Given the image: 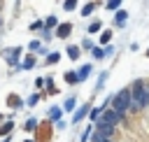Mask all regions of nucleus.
<instances>
[{"instance_id":"nucleus-1","label":"nucleus","mask_w":149,"mask_h":142,"mask_svg":"<svg viewBox=\"0 0 149 142\" xmlns=\"http://www.w3.org/2000/svg\"><path fill=\"white\" fill-rule=\"evenodd\" d=\"M130 95H133V102L137 107H144L149 105V84L144 79H135L133 86H130Z\"/></svg>"},{"instance_id":"nucleus-2","label":"nucleus","mask_w":149,"mask_h":142,"mask_svg":"<svg viewBox=\"0 0 149 142\" xmlns=\"http://www.w3.org/2000/svg\"><path fill=\"white\" fill-rule=\"evenodd\" d=\"M130 105H133V95H130V88H123V91L114 93V98H112V109H116L119 114H123V112H126Z\"/></svg>"},{"instance_id":"nucleus-3","label":"nucleus","mask_w":149,"mask_h":142,"mask_svg":"<svg viewBox=\"0 0 149 142\" xmlns=\"http://www.w3.org/2000/svg\"><path fill=\"white\" fill-rule=\"evenodd\" d=\"M121 116H123V114H119L116 109H105V112H102V116H100L98 121H102V123H107V126H112V128H114V126L121 121ZM98 121H95V123H98Z\"/></svg>"},{"instance_id":"nucleus-4","label":"nucleus","mask_w":149,"mask_h":142,"mask_svg":"<svg viewBox=\"0 0 149 142\" xmlns=\"http://www.w3.org/2000/svg\"><path fill=\"white\" fill-rule=\"evenodd\" d=\"M5 58L9 65H19V58H21V49L19 47H12V49H5ZM21 68V65H19Z\"/></svg>"},{"instance_id":"nucleus-5","label":"nucleus","mask_w":149,"mask_h":142,"mask_svg":"<svg viewBox=\"0 0 149 142\" xmlns=\"http://www.w3.org/2000/svg\"><path fill=\"white\" fill-rule=\"evenodd\" d=\"M88 114H91V107H88V105H81V107L74 112V116H72V123H79V121H81L84 116H88Z\"/></svg>"},{"instance_id":"nucleus-6","label":"nucleus","mask_w":149,"mask_h":142,"mask_svg":"<svg viewBox=\"0 0 149 142\" xmlns=\"http://www.w3.org/2000/svg\"><path fill=\"white\" fill-rule=\"evenodd\" d=\"M70 33H72V23H61L58 30H56V37H63V40H65Z\"/></svg>"},{"instance_id":"nucleus-7","label":"nucleus","mask_w":149,"mask_h":142,"mask_svg":"<svg viewBox=\"0 0 149 142\" xmlns=\"http://www.w3.org/2000/svg\"><path fill=\"white\" fill-rule=\"evenodd\" d=\"M93 9H95V2H86V5L81 7V12H79V14H81V16H91V14H93Z\"/></svg>"},{"instance_id":"nucleus-8","label":"nucleus","mask_w":149,"mask_h":142,"mask_svg":"<svg viewBox=\"0 0 149 142\" xmlns=\"http://www.w3.org/2000/svg\"><path fill=\"white\" fill-rule=\"evenodd\" d=\"M79 54H81V49H79V47H74V44H70V47H68V56H70L72 61H77V58H79Z\"/></svg>"},{"instance_id":"nucleus-9","label":"nucleus","mask_w":149,"mask_h":142,"mask_svg":"<svg viewBox=\"0 0 149 142\" xmlns=\"http://www.w3.org/2000/svg\"><path fill=\"white\" fill-rule=\"evenodd\" d=\"M88 74H91V65H81V68H79V72H77L79 81H84V79H86Z\"/></svg>"},{"instance_id":"nucleus-10","label":"nucleus","mask_w":149,"mask_h":142,"mask_svg":"<svg viewBox=\"0 0 149 142\" xmlns=\"http://www.w3.org/2000/svg\"><path fill=\"white\" fill-rule=\"evenodd\" d=\"M126 19H128V14L121 9V12H116V16H114V23H116V26H123V23H126Z\"/></svg>"},{"instance_id":"nucleus-11","label":"nucleus","mask_w":149,"mask_h":142,"mask_svg":"<svg viewBox=\"0 0 149 142\" xmlns=\"http://www.w3.org/2000/svg\"><path fill=\"white\" fill-rule=\"evenodd\" d=\"M33 65H35V56H26L23 63H21V70H30Z\"/></svg>"},{"instance_id":"nucleus-12","label":"nucleus","mask_w":149,"mask_h":142,"mask_svg":"<svg viewBox=\"0 0 149 142\" xmlns=\"http://www.w3.org/2000/svg\"><path fill=\"white\" fill-rule=\"evenodd\" d=\"M54 26H56V28H58V26H61V23H58V21H56V16H47V21H44V28H47V30H51V28H54Z\"/></svg>"},{"instance_id":"nucleus-13","label":"nucleus","mask_w":149,"mask_h":142,"mask_svg":"<svg viewBox=\"0 0 149 142\" xmlns=\"http://www.w3.org/2000/svg\"><path fill=\"white\" fill-rule=\"evenodd\" d=\"M49 119L61 123V109H58V107H51V109H49Z\"/></svg>"},{"instance_id":"nucleus-14","label":"nucleus","mask_w":149,"mask_h":142,"mask_svg":"<svg viewBox=\"0 0 149 142\" xmlns=\"http://www.w3.org/2000/svg\"><path fill=\"white\" fill-rule=\"evenodd\" d=\"M28 49H30V51H37V54H40V51H42L44 47H42V42H40V40H33V42L28 44Z\"/></svg>"},{"instance_id":"nucleus-15","label":"nucleus","mask_w":149,"mask_h":142,"mask_svg":"<svg viewBox=\"0 0 149 142\" xmlns=\"http://www.w3.org/2000/svg\"><path fill=\"white\" fill-rule=\"evenodd\" d=\"M102 112H105V107H95V109H91V121H98V116H102Z\"/></svg>"},{"instance_id":"nucleus-16","label":"nucleus","mask_w":149,"mask_h":142,"mask_svg":"<svg viewBox=\"0 0 149 142\" xmlns=\"http://www.w3.org/2000/svg\"><path fill=\"white\" fill-rule=\"evenodd\" d=\"M65 81H68V84H77V81H79L77 72H65Z\"/></svg>"},{"instance_id":"nucleus-17","label":"nucleus","mask_w":149,"mask_h":142,"mask_svg":"<svg viewBox=\"0 0 149 142\" xmlns=\"http://www.w3.org/2000/svg\"><path fill=\"white\" fill-rule=\"evenodd\" d=\"M12 128H14V123H12V121H7V123L0 128V135H9V133H12Z\"/></svg>"},{"instance_id":"nucleus-18","label":"nucleus","mask_w":149,"mask_h":142,"mask_svg":"<svg viewBox=\"0 0 149 142\" xmlns=\"http://www.w3.org/2000/svg\"><path fill=\"white\" fill-rule=\"evenodd\" d=\"M30 30H44V21H33L30 23Z\"/></svg>"},{"instance_id":"nucleus-19","label":"nucleus","mask_w":149,"mask_h":142,"mask_svg":"<svg viewBox=\"0 0 149 142\" xmlns=\"http://www.w3.org/2000/svg\"><path fill=\"white\" fill-rule=\"evenodd\" d=\"M58 58H61L58 54H47V63H49V65H54V63H58Z\"/></svg>"},{"instance_id":"nucleus-20","label":"nucleus","mask_w":149,"mask_h":142,"mask_svg":"<svg viewBox=\"0 0 149 142\" xmlns=\"http://www.w3.org/2000/svg\"><path fill=\"white\" fill-rule=\"evenodd\" d=\"M23 128H26V130H35V128H37V121H35V119H28Z\"/></svg>"},{"instance_id":"nucleus-21","label":"nucleus","mask_w":149,"mask_h":142,"mask_svg":"<svg viewBox=\"0 0 149 142\" xmlns=\"http://www.w3.org/2000/svg\"><path fill=\"white\" fill-rule=\"evenodd\" d=\"M100 26H102L100 21H93V23L88 26V33H98V30H100Z\"/></svg>"},{"instance_id":"nucleus-22","label":"nucleus","mask_w":149,"mask_h":142,"mask_svg":"<svg viewBox=\"0 0 149 142\" xmlns=\"http://www.w3.org/2000/svg\"><path fill=\"white\" fill-rule=\"evenodd\" d=\"M91 54H93V58H105V56H107V54H105L102 49H98V47H95V49H93Z\"/></svg>"},{"instance_id":"nucleus-23","label":"nucleus","mask_w":149,"mask_h":142,"mask_svg":"<svg viewBox=\"0 0 149 142\" xmlns=\"http://www.w3.org/2000/svg\"><path fill=\"white\" fill-rule=\"evenodd\" d=\"M105 79H107V72H102V74L98 77V86H95V91H100V88H102V84H105Z\"/></svg>"},{"instance_id":"nucleus-24","label":"nucleus","mask_w":149,"mask_h":142,"mask_svg":"<svg viewBox=\"0 0 149 142\" xmlns=\"http://www.w3.org/2000/svg\"><path fill=\"white\" fill-rule=\"evenodd\" d=\"M37 100H40V95H37V93H33V95L28 98V107H35V105H37Z\"/></svg>"},{"instance_id":"nucleus-25","label":"nucleus","mask_w":149,"mask_h":142,"mask_svg":"<svg viewBox=\"0 0 149 142\" xmlns=\"http://www.w3.org/2000/svg\"><path fill=\"white\" fill-rule=\"evenodd\" d=\"M63 107H65V109H68V112H72V109H74V98H68V100H65V105H63Z\"/></svg>"},{"instance_id":"nucleus-26","label":"nucleus","mask_w":149,"mask_h":142,"mask_svg":"<svg viewBox=\"0 0 149 142\" xmlns=\"http://www.w3.org/2000/svg\"><path fill=\"white\" fill-rule=\"evenodd\" d=\"M109 40H112V30H105V33H102V37H100V42H105V44H107Z\"/></svg>"},{"instance_id":"nucleus-27","label":"nucleus","mask_w":149,"mask_h":142,"mask_svg":"<svg viewBox=\"0 0 149 142\" xmlns=\"http://www.w3.org/2000/svg\"><path fill=\"white\" fill-rule=\"evenodd\" d=\"M63 7H65V9H74L77 2H74V0H68V2H63Z\"/></svg>"},{"instance_id":"nucleus-28","label":"nucleus","mask_w":149,"mask_h":142,"mask_svg":"<svg viewBox=\"0 0 149 142\" xmlns=\"http://www.w3.org/2000/svg\"><path fill=\"white\" fill-rule=\"evenodd\" d=\"M88 137H91V128H86V130H84V133H81V142H86V140H88Z\"/></svg>"},{"instance_id":"nucleus-29","label":"nucleus","mask_w":149,"mask_h":142,"mask_svg":"<svg viewBox=\"0 0 149 142\" xmlns=\"http://www.w3.org/2000/svg\"><path fill=\"white\" fill-rule=\"evenodd\" d=\"M42 40H51V30L44 28V30H42Z\"/></svg>"},{"instance_id":"nucleus-30","label":"nucleus","mask_w":149,"mask_h":142,"mask_svg":"<svg viewBox=\"0 0 149 142\" xmlns=\"http://www.w3.org/2000/svg\"><path fill=\"white\" fill-rule=\"evenodd\" d=\"M107 7H109V9H119V2H116V0H112V2H107Z\"/></svg>"},{"instance_id":"nucleus-31","label":"nucleus","mask_w":149,"mask_h":142,"mask_svg":"<svg viewBox=\"0 0 149 142\" xmlns=\"http://www.w3.org/2000/svg\"><path fill=\"white\" fill-rule=\"evenodd\" d=\"M147 56H149V49H147Z\"/></svg>"},{"instance_id":"nucleus-32","label":"nucleus","mask_w":149,"mask_h":142,"mask_svg":"<svg viewBox=\"0 0 149 142\" xmlns=\"http://www.w3.org/2000/svg\"><path fill=\"white\" fill-rule=\"evenodd\" d=\"M26 142H33V140H26Z\"/></svg>"},{"instance_id":"nucleus-33","label":"nucleus","mask_w":149,"mask_h":142,"mask_svg":"<svg viewBox=\"0 0 149 142\" xmlns=\"http://www.w3.org/2000/svg\"><path fill=\"white\" fill-rule=\"evenodd\" d=\"M102 142H109V140H102Z\"/></svg>"},{"instance_id":"nucleus-34","label":"nucleus","mask_w":149,"mask_h":142,"mask_svg":"<svg viewBox=\"0 0 149 142\" xmlns=\"http://www.w3.org/2000/svg\"><path fill=\"white\" fill-rule=\"evenodd\" d=\"M0 119H2V114H0Z\"/></svg>"}]
</instances>
